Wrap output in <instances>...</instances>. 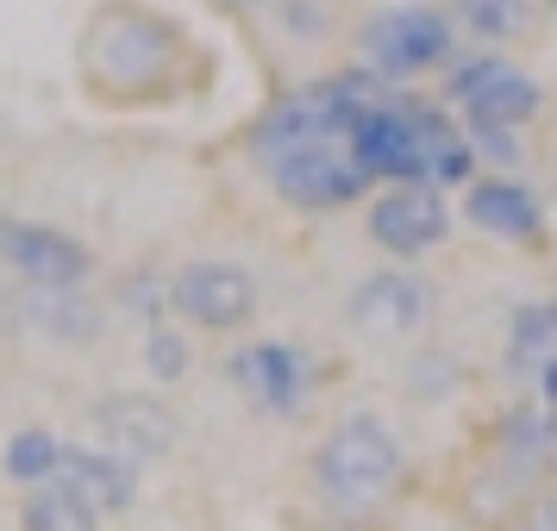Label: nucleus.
<instances>
[{
  "instance_id": "21",
  "label": "nucleus",
  "mask_w": 557,
  "mask_h": 531,
  "mask_svg": "<svg viewBox=\"0 0 557 531\" xmlns=\"http://www.w3.org/2000/svg\"><path fill=\"white\" fill-rule=\"evenodd\" d=\"M513 531H557V501H532Z\"/></svg>"
},
{
  "instance_id": "6",
  "label": "nucleus",
  "mask_w": 557,
  "mask_h": 531,
  "mask_svg": "<svg viewBox=\"0 0 557 531\" xmlns=\"http://www.w3.org/2000/svg\"><path fill=\"white\" fill-rule=\"evenodd\" d=\"M0 256L26 276V288H76L88 276V251L76 238L32 219H0Z\"/></svg>"
},
{
  "instance_id": "18",
  "label": "nucleus",
  "mask_w": 557,
  "mask_h": 531,
  "mask_svg": "<svg viewBox=\"0 0 557 531\" xmlns=\"http://www.w3.org/2000/svg\"><path fill=\"white\" fill-rule=\"evenodd\" d=\"M451 13L476 38H513L527 26V0H451Z\"/></svg>"
},
{
  "instance_id": "14",
  "label": "nucleus",
  "mask_w": 557,
  "mask_h": 531,
  "mask_svg": "<svg viewBox=\"0 0 557 531\" xmlns=\"http://www.w3.org/2000/svg\"><path fill=\"white\" fill-rule=\"evenodd\" d=\"M57 481H70L88 506H132V494H138V469H132L126 456H107L101 444H88V451H63V469H57Z\"/></svg>"
},
{
  "instance_id": "19",
  "label": "nucleus",
  "mask_w": 557,
  "mask_h": 531,
  "mask_svg": "<svg viewBox=\"0 0 557 531\" xmlns=\"http://www.w3.org/2000/svg\"><path fill=\"white\" fill-rule=\"evenodd\" d=\"M513 356L545 376V369L557 363V313H527V319H520V344H513Z\"/></svg>"
},
{
  "instance_id": "8",
  "label": "nucleus",
  "mask_w": 557,
  "mask_h": 531,
  "mask_svg": "<svg viewBox=\"0 0 557 531\" xmlns=\"http://www.w3.org/2000/svg\"><path fill=\"white\" fill-rule=\"evenodd\" d=\"M270 176H276L282 201L313 206V213L357 201V194H363V181H370L363 169H357V156H345L338 144H320V151H295V156H282Z\"/></svg>"
},
{
  "instance_id": "26",
  "label": "nucleus",
  "mask_w": 557,
  "mask_h": 531,
  "mask_svg": "<svg viewBox=\"0 0 557 531\" xmlns=\"http://www.w3.org/2000/svg\"><path fill=\"white\" fill-rule=\"evenodd\" d=\"M238 7H251V0H238Z\"/></svg>"
},
{
  "instance_id": "12",
  "label": "nucleus",
  "mask_w": 557,
  "mask_h": 531,
  "mask_svg": "<svg viewBox=\"0 0 557 531\" xmlns=\"http://www.w3.org/2000/svg\"><path fill=\"white\" fill-rule=\"evenodd\" d=\"M232 381L251 394L257 406H270V413H301L307 401V363L288 344H245V351H232Z\"/></svg>"
},
{
  "instance_id": "20",
  "label": "nucleus",
  "mask_w": 557,
  "mask_h": 531,
  "mask_svg": "<svg viewBox=\"0 0 557 531\" xmlns=\"http://www.w3.org/2000/svg\"><path fill=\"white\" fill-rule=\"evenodd\" d=\"M145 363H151L157 381H176L182 376V338L170 326H157L151 338H145Z\"/></svg>"
},
{
  "instance_id": "22",
  "label": "nucleus",
  "mask_w": 557,
  "mask_h": 531,
  "mask_svg": "<svg viewBox=\"0 0 557 531\" xmlns=\"http://www.w3.org/2000/svg\"><path fill=\"white\" fill-rule=\"evenodd\" d=\"M476 138H482V151L495 156V163H513V131H502V126H482Z\"/></svg>"
},
{
  "instance_id": "23",
  "label": "nucleus",
  "mask_w": 557,
  "mask_h": 531,
  "mask_svg": "<svg viewBox=\"0 0 557 531\" xmlns=\"http://www.w3.org/2000/svg\"><path fill=\"white\" fill-rule=\"evenodd\" d=\"M126 301H132V306H145V313H157V306L170 301V288H157V281H132Z\"/></svg>"
},
{
  "instance_id": "7",
  "label": "nucleus",
  "mask_w": 557,
  "mask_h": 531,
  "mask_svg": "<svg viewBox=\"0 0 557 531\" xmlns=\"http://www.w3.org/2000/svg\"><path fill=\"white\" fill-rule=\"evenodd\" d=\"M170 306H176L182 319H195V326H245L257 306V288L245 269H232V263H188L170 288Z\"/></svg>"
},
{
  "instance_id": "1",
  "label": "nucleus",
  "mask_w": 557,
  "mask_h": 531,
  "mask_svg": "<svg viewBox=\"0 0 557 531\" xmlns=\"http://www.w3.org/2000/svg\"><path fill=\"white\" fill-rule=\"evenodd\" d=\"M313 481L338 513H376L401 481V444L376 413H351L313 451Z\"/></svg>"
},
{
  "instance_id": "11",
  "label": "nucleus",
  "mask_w": 557,
  "mask_h": 531,
  "mask_svg": "<svg viewBox=\"0 0 557 531\" xmlns=\"http://www.w3.org/2000/svg\"><path fill=\"white\" fill-rule=\"evenodd\" d=\"M426 319V281L420 276H370L363 288L351 294V326L370 338V344H388V338H407V331Z\"/></svg>"
},
{
  "instance_id": "9",
  "label": "nucleus",
  "mask_w": 557,
  "mask_h": 531,
  "mask_svg": "<svg viewBox=\"0 0 557 531\" xmlns=\"http://www.w3.org/2000/svg\"><path fill=\"white\" fill-rule=\"evenodd\" d=\"M451 101L470 106V119L482 126H513V119H527L532 106H539V88H532L520 69H507L502 56H476V63H463L451 76Z\"/></svg>"
},
{
  "instance_id": "4",
  "label": "nucleus",
  "mask_w": 557,
  "mask_h": 531,
  "mask_svg": "<svg viewBox=\"0 0 557 531\" xmlns=\"http://www.w3.org/2000/svg\"><path fill=\"white\" fill-rule=\"evenodd\" d=\"M445 51H451V26H445L438 7H382L363 26V56L382 76L432 69V63H445Z\"/></svg>"
},
{
  "instance_id": "13",
  "label": "nucleus",
  "mask_w": 557,
  "mask_h": 531,
  "mask_svg": "<svg viewBox=\"0 0 557 531\" xmlns=\"http://www.w3.org/2000/svg\"><path fill=\"white\" fill-rule=\"evenodd\" d=\"M20 326L45 331L51 344H88L101 331V313L76 288H26L20 294Z\"/></svg>"
},
{
  "instance_id": "16",
  "label": "nucleus",
  "mask_w": 557,
  "mask_h": 531,
  "mask_svg": "<svg viewBox=\"0 0 557 531\" xmlns=\"http://www.w3.org/2000/svg\"><path fill=\"white\" fill-rule=\"evenodd\" d=\"M20 519H26V531H95L101 506H88L70 481H38Z\"/></svg>"
},
{
  "instance_id": "17",
  "label": "nucleus",
  "mask_w": 557,
  "mask_h": 531,
  "mask_svg": "<svg viewBox=\"0 0 557 531\" xmlns=\"http://www.w3.org/2000/svg\"><path fill=\"white\" fill-rule=\"evenodd\" d=\"M57 469H63V444H57L51 431H20V438L7 444V476L57 481Z\"/></svg>"
},
{
  "instance_id": "3",
  "label": "nucleus",
  "mask_w": 557,
  "mask_h": 531,
  "mask_svg": "<svg viewBox=\"0 0 557 531\" xmlns=\"http://www.w3.org/2000/svg\"><path fill=\"white\" fill-rule=\"evenodd\" d=\"M445 144H451V126H438V113H426L413 101H376L351 126L357 169L363 176H388V181H420Z\"/></svg>"
},
{
  "instance_id": "24",
  "label": "nucleus",
  "mask_w": 557,
  "mask_h": 531,
  "mask_svg": "<svg viewBox=\"0 0 557 531\" xmlns=\"http://www.w3.org/2000/svg\"><path fill=\"white\" fill-rule=\"evenodd\" d=\"M13 326H20V294H13V288L0 281V338H7Z\"/></svg>"
},
{
  "instance_id": "10",
  "label": "nucleus",
  "mask_w": 557,
  "mask_h": 531,
  "mask_svg": "<svg viewBox=\"0 0 557 531\" xmlns=\"http://www.w3.org/2000/svg\"><path fill=\"white\" fill-rule=\"evenodd\" d=\"M451 231V213H445V201L432 194V188H420V181H401L395 194H382L376 206H370V238H376L382 251H432L438 238Z\"/></svg>"
},
{
  "instance_id": "15",
  "label": "nucleus",
  "mask_w": 557,
  "mask_h": 531,
  "mask_svg": "<svg viewBox=\"0 0 557 531\" xmlns=\"http://www.w3.org/2000/svg\"><path fill=\"white\" fill-rule=\"evenodd\" d=\"M470 219L495 238H532L539 231V201H532L520 181H482L470 188Z\"/></svg>"
},
{
  "instance_id": "5",
  "label": "nucleus",
  "mask_w": 557,
  "mask_h": 531,
  "mask_svg": "<svg viewBox=\"0 0 557 531\" xmlns=\"http://www.w3.org/2000/svg\"><path fill=\"white\" fill-rule=\"evenodd\" d=\"M88 426H95V444L107 456H126L132 469L138 463H157V456H170L176 444V413L157 401V394H107L95 413H88Z\"/></svg>"
},
{
  "instance_id": "2",
  "label": "nucleus",
  "mask_w": 557,
  "mask_h": 531,
  "mask_svg": "<svg viewBox=\"0 0 557 531\" xmlns=\"http://www.w3.org/2000/svg\"><path fill=\"white\" fill-rule=\"evenodd\" d=\"M376 106V88L363 76H338V81H313V88H295L288 101L257 126L251 151L276 169L282 156L295 151H320V144H351V126Z\"/></svg>"
},
{
  "instance_id": "25",
  "label": "nucleus",
  "mask_w": 557,
  "mask_h": 531,
  "mask_svg": "<svg viewBox=\"0 0 557 531\" xmlns=\"http://www.w3.org/2000/svg\"><path fill=\"white\" fill-rule=\"evenodd\" d=\"M545 401L557 406V363H552V369H545Z\"/></svg>"
}]
</instances>
